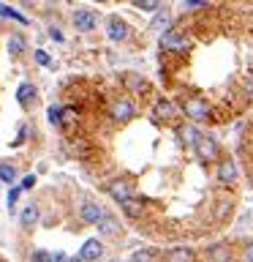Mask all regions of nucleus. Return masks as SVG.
<instances>
[{"mask_svg": "<svg viewBox=\"0 0 253 262\" xmlns=\"http://www.w3.org/2000/svg\"><path fill=\"white\" fill-rule=\"evenodd\" d=\"M136 101L131 96H114L109 104V120L114 126H128L131 120L136 118Z\"/></svg>", "mask_w": 253, "mask_h": 262, "instance_id": "f257e3e1", "label": "nucleus"}, {"mask_svg": "<svg viewBox=\"0 0 253 262\" xmlns=\"http://www.w3.org/2000/svg\"><path fill=\"white\" fill-rule=\"evenodd\" d=\"M193 150H196V156H199L201 164H218V159H220L218 139L204 134V131H199V137H196V142H193Z\"/></svg>", "mask_w": 253, "mask_h": 262, "instance_id": "f03ea898", "label": "nucleus"}, {"mask_svg": "<svg viewBox=\"0 0 253 262\" xmlns=\"http://www.w3.org/2000/svg\"><path fill=\"white\" fill-rule=\"evenodd\" d=\"M106 213H109V210H106L101 202H95V200H82L79 208H77V216H79V221L85 227H98L104 221Z\"/></svg>", "mask_w": 253, "mask_h": 262, "instance_id": "7ed1b4c3", "label": "nucleus"}, {"mask_svg": "<svg viewBox=\"0 0 253 262\" xmlns=\"http://www.w3.org/2000/svg\"><path fill=\"white\" fill-rule=\"evenodd\" d=\"M180 112H183L185 118H191L193 123H204V120L212 118V110L204 98H185V101L180 104Z\"/></svg>", "mask_w": 253, "mask_h": 262, "instance_id": "20e7f679", "label": "nucleus"}, {"mask_svg": "<svg viewBox=\"0 0 253 262\" xmlns=\"http://www.w3.org/2000/svg\"><path fill=\"white\" fill-rule=\"evenodd\" d=\"M215 178L220 186H234L237 178H240V169H237V164L232 156H220L218 164H215Z\"/></svg>", "mask_w": 253, "mask_h": 262, "instance_id": "39448f33", "label": "nucleus"}, {"mask_svg": "<svg viewBox=\"0 0 253 262\" xmlns=\"http://www.w3.org/2000/svg\"><path fill=\"white\" fill-rule=\"evenodd\" d=\"M71 25L77 28V33H93L98 28V11H93V8H77L71 14Z\"/></svg>", "mask_w": 253, "mask_h": 262, "instance_id": "423d86ee", "label": "nucleus"}, {"mask_svg": "<svg viewBox=\"0 0 253 262\" xmlns=\"http://www.w3.org/2000/svg\"><path fill=\"white\" fill-rule=\"evenodd\" d=\"M180 118V106L169 98H158L153 104V120L155 123H174Z\"/></svg>", "mask_w": 253, "mask_h": 262, "instance_id": "0eeeda50", "label": "nucleus"}, {"mask_svg": "<svg viewBox=\"0 0 253 262\" xmlns=\"http://www.w3.org/2000/svg\"><path fill=\"white\" fill-rule=\"evenodd\" d=\"M106 38H109L112 44H122V41H128L131 38L128 22L122 19V16H109V19H106Z\"/></svg>", "mask_w": 253, "mask_h": 262, "instance_id": "6e6552de", "label": "nucleus"}, {"mask_svg": "<svg viewBox=\"0 0 253 262\" xmlns=\"http://www.w3.org/2000/svg\"><path fill=\"white\" fill-rule=\"evenodd\" d=\"M106 257V246L101 237H87L79 249V259L82 262H101Z\"/></svg>", "mask_w": 253, "mask_h": 262, "instance_id": "1a4fd4ad", "label": "nucleus"}, {"mask_svg": "<svg viewBox=\"0 0 253 262\" xmlns=\"http://www.w3.org/2000/svg\"><path fill=\"white\" fill-rule=\"evenodd\" d=\"M104 191L109 194L114 202H122V200H128V196H134L136 188H134V183H131L128 178H114V180H109V183H106Z\"/></svg>", "mask_w": 253, "mask_h": 262, "instance_id": "9d476101", "label": "nucleus"}, {"mask_svg": "<svg viewBox=\"0 0 253 262\" xmlns=\"http://www.w3.org/2000/svg\"><path fill=\"white\" fill-rule=\"evenodd\" d=\"M95 229H98V237H101V241H114V237H120L122 232H125L122 221L114 216V213H106L104 221H101V224H98Z\"/></svg>", "mask_w": 253, "mask_h": 262, "instance_id": "9b49d317", "label": "nucleus"}, {"mask_svg": "<svg viewBox=\"0 0 253 262\" xmlns=\"http://www.w3.org/2000/svg\"><path fill=\"white\" fill-rule=\"evenodd\" d=\"M6 49H8V55H11L14 60H22V57L28 55V49H30L28 36H24V33H19V30L8 33V38H6Z\"/></svg>", "mask_w": 253, "mask_h": 262, "instance_id": "f8f14e48", "label": "nucleus"}, {"mask_svg": "<svg viewBox=\"0 0 253 262\" xmlns=\"http://www.w3.org/2000/svg\"><path fill=\"white\" fill-rule=\"evenodd\" d=\"M204 257H207V262H232V257H234L232 243H229V241L210 243L207 249H204Z\"/></svg>", "mask_w": 253, "mask_h": 262, "instance_id": "ddd939ff", "label": "nucleus"}, {"mask_svg": "<svg viewBox=\"0 0 253 262\" xmlns=\"http://www.w3.org/2000/svg\"><path fill=\"white\" fill-rule=\"evenodd\" d=\"M161 49H166V52H185L188 49V38L183 36V33L177 30H163L161 33Z\"/></svg>", "mask_w": 253, "mask_h": 262, "instance_id": "4468645a", "label": "nucleus"}, {"mask_svg": "<svg viewBox=\"0 0 253 262\" xmlns=\"http://www.w3.org/2000/svg\"><path fill=\"white\" fill-rule=\"evenodd\" d=\"M122 88L131 93V98H134V96H144L147 90H150L147 79L142 77V74H136V71H125V74H122Z\"/></svg>", "mask_w": 253, "mask_h": 262, "instance_id": "2eb2a0df", "label": "nucleus"}, {"mask_svg": "<svg viewBox=\"0 0 253 262\" xmlns=\"http://www.w3.org/2000/svg\"><path fill=\"white\" fill-rule=\"evenodd\" d=\"M14 96H16V104H19L22 110H30V106L38 101V88L33 85V82L24 79V82H19V88H16Z\"/></svg>", "mask_w": 253, "mask_h": 262, "instance_id": "dca6fc26", "label": "nucleus"}, {"mask_svg": "<svg viewBox=\"0 0 253 262\" xmlns=\"http://www.w3.org/2000/svg\"><path fill=\"white\" fill-rule=\"evenodd\" d=\"M117 205H120V213L125 219H131V221H139L144 216V200H142V196H136V194L128 196V200H122V202H117Z\"/></svg>", "mask_w": 253, "mask_h": 262, "instance_id": "f3484780", "label": "nucleus"}, {"mask_svg": "<svg viewBox=\"0 0 253 262\" xmlns=\"http://www.w3.org/2000/svg\"><path fill=\"white\" fill-rule=\"evenodd\" d=\"M161 262H196V251L191 246H171L161 254Z\"/></svg>", "mask_w": 253, "mask_h": 262, "instance_id": "a211bd4d", "label": "nucleus"}, {"mask_svg": "<svg viewBox=\"0 0 253 262\" xmlns=\"http://www.w3.org/2000/svg\"><path fill=\"white\" fill-rule=\"evenodd\" d=\"M38 216H41L38 205H28V208H22L19 213H16V219H19V227L24 229V232L36 229V224H38Z\"/></svg>", "mask_w": 253, "mask_h": 262, "instance_id": "6ab92c4d", "label": "nucleus"}, {"mask_svg": "<svg viewBox=\"0 0 253 262\" xmlns=\"http://www.w3.org/2000/svg\"><path fill=\"white\" fill-rule=\"evenodd\" d=\"M0 19H8V22H16V25H30V19L24 16L22 11H16V8H11V6H6V3H0Z\"/></svg>", "mask_w": 253, "mask_h": 262, "instance_id": "aec40b11", "label": "nucleus"}, {"mask_svg": "<svg viewBox=\"0 0 253 262\" xmlns=\"http://www.w3.org/2000/svg\"><path fill=\"white\" fill-rule=\"evenodd\" d=\"M128 262H161V254L155 249H136L128 257Z\"/></svg>", "mask_w": 253, "mask_h": 262, "instance_id": "412c9836", "label": "nucleus"}, {"mask_svg": "<svg viewBox=\"0 0 253 262\" xmlns=\"http://www.w3.org/2000/svg\"><path fill=\"white\" fill-rule=\"evenodd\" d=\"M90 153H93V142H90V139H82V137L73 139V156H77V159L85 161Z\"/></svg>", "mask_w": 253, "mask_h": 262, "instance_id": "4be33fe9", "label": "nucleus"}, {"mask_svg": "<svg viewBox=\"0 0 253 262\" xmlns=\"http://www.w3.org/2000/svg\"><path fill=\"white\" fill-rule=\"evenodd\" d=\"M19 196H22V188L19 186H11L6 191V208H8V213L11 216H16V205H19Z\"/></svg>", "mask_w": 253, "mask_h": 262, "instance_id": "5701e85b", "label": "nucleus"}, {"mask_svg": "<svg viewBox=\"0 0 253 262\" xmlns=\"http://www.w3.org/2000/svg\"><path fill=\"white\" fill-rule=\"evenodd\" d=\"M46 120L52 123L55 128H63V104H52L46 110Z\"/></svg>", "mask_w": 253, "mask_h": 262, "instance_id": "b1692460", "label": "nucleus"}, {"mask_svg": "<svg viewBox=\"0 0 253 262\" xmlns=\"http://www.w3.org/2000/svg\"><path fill=\"white\" fill-rule=\"evenodd\" d=\"M16 169L11 167V164H6V161H0V183H8V186H14L16 183Z\"/></svg>", "mask_w": 253, "mask_h": 262, "instance_id": "393cba45", "label": "nucleus"}, {"mask_svg": "<svg viewBox=\"0 0 253 262\" xmlns=\"http://www.w3.org/2000/svg\"><path fill=\"white\" fill-rule=\"evenodd\" d=\"M73 123H79V110H77V106L63 104V128L73 126Z\"/></svg>", "mask_w": 253, "mask_h": 262, "instance_id": "a878e982", "label": "nucleus"}, {"mask_svg": "<svg viewBox=\"0 0 253 262\" xmlns=\"http://www.w3.org/2000/svg\"><path fill=\"white\" fill-rule=\"evenodd\" d=\"M33 60H36V66H41V69H55V60L49 57V52H44V49H33Z\"/></svg>", "mask_w": 253, "mask_h": 262, "instance_id": "bb28decb", "label": "nucleus"}, {"mask_svg": "<svg viewBox=\"0 0 253 262\" xmlns=\"http://www.w3.org/2000/svg\"><path fill=\"white\" fill-rule=\"evenodd\" d=\"M180 137H183V142H185L188 147H193L196 137H199V128H193V126H180Z\"/></svg>", "mask_w": 253, "mask_h": 262, "instance_id": "cd10ccee", "label": "nucleus"}, {"mask_svg": "<svg viewBox=\"0 0 253 262\" xmlns=\"http://www.w3.org/2000/svg\"><path fill=\"white\" fill-rule=\"evenodd\" d=\"M169 22H171V19H169V14L163 11V14H158V16H155V19L150 22V28H153V30H161V33H163V30H169Z\"/></svg>", "mask_w": 253, "mask_h": 262, "instance_id": "c85d7f7f", "label": "nucleus"}, {"mask_svg": "<svg viewBox=\"0 0 253 262\" xmlns=\"http://www.w3.org/2000/svg\"><path fill=\"white\" fill-rule=\"evenodd\" d=\"M134 6L139 8V11H158L161 0H134Z\"/></svg>", "mask_w": 253, "mask_h": 262, "instance_id": "c756f323", "label": "nucleus"}, {"mask_svg": "<svg viewBox=\"0 0 253 262\" xmlns=\"http://www.w3.org/2000/svg\"><path fill=\"white\" fill-rule=\"evenodd\" d=\"M24 142H28V123H19V131H16V137H14L11 147H22Z\"/></svg>", "mask_w": 253, "mask_h": 262, "instance_id": "7c9ffc66", "label": "nucleus"}, {"mask_svg": "<svg viewBox=\"0 0 253 262\" xmlns=\"http://www.w3.org/2000/svg\"><path fill=\"white\" fill-rule=\"evenodd\" d=\"M30 262H52V251L33 249V251H30Z\"/></svg>", "mask_w": 253, "mask_h": 262, "instance_id": "2f4dec72", "label": "nucleus"}, {"mask_svg": "<svg viewBox=\"0 0 253 262\" xmlns=\"http://www.w3.org/2000/svg\"><path fill=\"white\" fill-rule=\"evenodd\" d=\"M46 33H49V38H52V41H57V44H65V33L57 28V25H49Z\"/></svg>", "mask_w": 253, "mask_h": 262, "instance_id": "473e14b6", "label": "nucleus"}, {"mask_svg": "<svg viewBox=\"0 0 253 262\" xmlns=\"http://www.w3.org/2000/svg\"><path fill=\"white\" fill-rule=\"evenodd\" d=\"M36 183H38L36 175H24L16 186H19V188H22V194H24V191H33V188H36Z\"/></svg>", "mask_w": 253, "mask_h": 262, "instance_id": "72a5a7b5", "label": "nucleus"}, {"mask_svg": "<svg viewBox=\"0 0 253 262\" xmlns=\"http://www.w3.org/2000/svg\"><path fill=\"white\" fill-rule=\"evenodd\" d=\"M240 259L242 262H253V241H248L242 246V251H240Z\"/></svg>", "mask_w": 253, "mask_h": 262, "instance_id": "f704fd0d", "label": "nucleus"}, {"mask_svg": "<svg viewBox=\"0 0 253 262\" xmlns=\"http://www.w3.org/2000/svg\"><path fill=\"white\" fill-rule=\"evenodd\" d=\"M207 6V0H183V8H188V11H191V8H204Z\"/></svg>", "mask_w": 253, "mask_h": 262, "instance_id": "c9c22d12", "label": "nucleus"}, {"mask_svg": "<svg viewBox=\"0 0 253 262\" xmlns=\"http://www.w3.org/2000/svg\"><path fill=\"white\" fill-rule=\"evenodd\" d=\"M52 262H68V257L63 251H52Z\"/></svg>", "mask_w": 253, "mask_h": 262, "instance_id": "e433bc0d", "label": "nucleus"}, {"mask_svg": "<svg viewBox=\"0 0 253 262\" xmlns=\"http://www.w3.org/2000/svg\"><path fill=\"white\" fill-rule=\"evenodd\" d=\"M68 262H82V259H79V254H77V257H68Z\"/></svg>", "mask_w": 253, "mask_h": 262, "instance_id": "4c0bfd02", "label": "nucleus"}, {"mask_svg": "<svg viewBox=\"0 0 253 262\" xmlns=\"http://www.w3.org/2000/svg\"><path fill=\"white\" fill-rule=\"evenodd\" d=\"M98 3H106V0H98Z\"/></svg>", "mask_w": 253, "mask_h": 262, "instance_id": "58836bf2", "label": "nucleus"}, {"mask_svg": "<svg viewBox=\"0 0 253 262\" xmlns=\"http://www.w3.org/2000/svg\"><path fill=\"white\" fill-rule=\"evenodd\" d=\"M0 262H3V259H0Z\"/></svg>", "mask_w": 253, "mask_h": 262, "instance_id": "ea45409f", "label": "nucleus"}]
</instances>
